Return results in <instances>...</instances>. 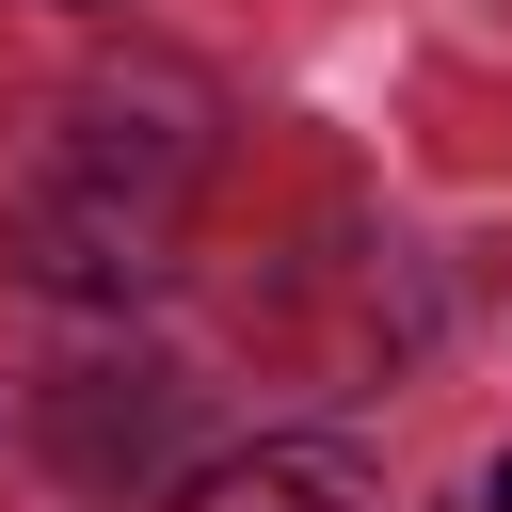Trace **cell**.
<instances>
[{"mask_svg":"<svg viewBox=\"0 0 512 512\" xmlns=\"http://www.w3.org/2000/svg\"><path fill=\"white\" fill-rule=\"evenodd\" d=\"M496 512H512V464H496Z\"/></svg>","mask_w":512,"mask_h":512,"instance_id":"3957f363","label":"cell"},{"mask_svg":"<svg viewBox=\"0 0 512 512\" xmlns=\"http://www.w3.org/2000/svg\"><path fill=\"white\" fill-rule=\"evenodd\" d=\"M176 512H336V480H320V464H288V448H256V464H208Z\"/></svg>","mask_w":512,"mask_h":512,"instance_id":"6da1fadb","label":"cell"},{"mask_svg":"<svg viewBox=\"0 0 512 512\" xmlns=\"http://www.w3.org/2000/svg\"><path fill=\"white\" fill-rule=\"evenodd\" d=\"M64 16H112V0H64Z\"/></svg>","mask_w":512,"mask_h":512,"instance_id":"7a4b0ae2","label":"cell"}]
</instances>
